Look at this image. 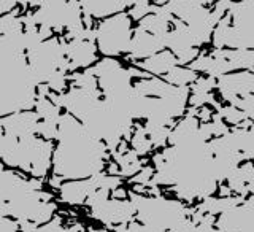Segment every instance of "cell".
<instances>
[{
  "mask_svg": "<svg viewBox=\"0 0 254 232\" xmlns=\"http://www.w3.org/2000/svg\"><path fill=\"white\" fill-rule=\"evenodd\" d=\"M53 150V177L64 181L97 177L105 165V147L71 115L61 116Z\"/></svg>",
  "mask_w": 254,
  "mask_h": 232,
  "instance_id": "1",
  "label": "cell"
},
{
  "mask_svg": "<svg viewBox=\"0 0 254 232\" xmlns=\"http://www.w3.org/2000/svg\"><path fill=\"white\" fill-rule=\"evenodd\" d=\"M89 232H107V231H97V229H94V231H92V229H91Z\"/></svg>",
  "mask_w": 254,
  "mask_h": 232,
  "instance_id": "2",
  "label": "cell"
}]
</instances>
